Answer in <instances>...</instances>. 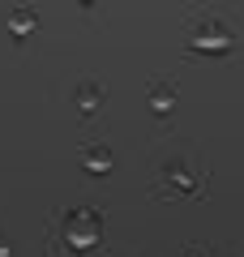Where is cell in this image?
<instances>
[{
	"label": "cell",
	"mask_w": 244,
	"mask_h": 257,
	"mask_svg": "<svg viewBox=\"0 0 244 257\" xmlns=\"http://www.w3.org/2000/svg\"><path fill=\"white\" fill-rule=\"evenodd\" d=\"M77 231H81V240L90 244V240L99 236V227H94V214H86V210H81V214H69V240L77 236Z\"/></svg>",
	"instance_id": "1"
}]
</instances>
